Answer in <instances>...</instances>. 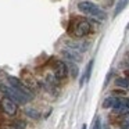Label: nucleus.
<instances>
[{
    "label": "nucleus",
    "mask_w": 129,
    "mask_h": 129,
    "mask_svg": "<svg viewBox=\"0 0 129 129\" xmlns=\"http://www.w3.org/2000/svg\"><path fill=\"white\" fill-rule=\"evenodd\" d=\"M78 9H79V11L83 13L85 15H89V17L96 18V20H99V21H104L107 18L106 11H103L100 7L96 6L92 2H81V3L78 4Z\"/></svg>",
    "instance_id": "1"
},
{
    "label": "nucleus",
    "mask_w": 129,
    "mask_h": 129,
    "mask_svg": "<svg viewBox=\"0 0 129 129\" xmlns=\"http://www.w3.org/2000/svg\"><path fill=\"white\" fill-rule=\"evenodd\" d=\"M0 92L3 93L4 96L10 97L11 100H14L17 104H25V103H28V101L31 100L28 96H25L24 93L15 90L14 87H11L10 85H9V86H6V85H0Z\"/></svg>",
    "instance_id": "2"
},
{
    "label": "nucleus",
    "mask_w": 129,
    "mask_h": 129,
    "mask_svg": "<svg viewBox=\"0 0 129 129\" xmlns=\"http://www.w3.org/2000/svg\"><path fill=\"white\" fill-rule=\"evenodd\" d=\"M90 31H92V25H90V22L86 20L78 21V22L75 24V26L72 28V34H74V36H76V38L86 36V35L90 34Z\"/></svg>",
    "instance_id": "3"
},
{
    "label": "nucleus",
    "mask_w": 129,
    "mask_h": 129,
    "mask_svg": "<svg viewBox=\"0 0 129 129\" xmlns=\"http://www.w3.org/2000/svg\"><path fill=\"white\" fill-rule=\"evenodd\" d=\"M9 83H10V86L11 87H14L15 90H18V92H21V93H24L25 96H28L29 99H32L34 96H32V90L29 89L28 86H26L24 82H21L18 78H15V76H9Z\"/></svg>",
    "instance_id": "4"
},
{
    "label": "nucleus",
    "mask_w": 129,
    "mask_h": 129,
    "mask_svg": "<svg viewBox=\"0 0 129 129\" xmlns=\"http://www.w3.org/2000/svg\"><path fill=\"white\" fill-rule=\"evenodd\" d=\"M0 106H2V110L6 112L7 115H15L18 111V107H17V103L14 100H11L10 97L4 96L0 101Z\"/></svg>",
    "instance_id": "5"
},
{
    "label": "nucleus",
    "mask_w": 129,
    "mask_h": 129,
    "mask_svg": "<svg viewBox=\"0 0 129 129\" xmlns=\"http://www.w3.org/2000/svg\"><path fill=\"white\" fill-rule=\"evenodd\" d=\"M54 75L58 79H64L68 75V67L64 61H56L54 62Z\"/></svg>",
    "instance_id": "6"
},
{
    "label": "nucleus",
    "mask_w": 129,
    "mask_h": 129,
    "mask_svg": "<svg viewBox=\"0 0 129 129\" xmlns=\"http://www.w3.org/2000/svg\"><path fill=\"white\" fill-rule=\"evenodd\" d=\"M22 82L32 90V92L39 89V83H38V81L34 78V75H32V74L26 72V71H24V72H22Z\"/></svg>",
    "instance_id": "7"
},
{
    "label": "nucleus",
    "mask_w": 129,
    "mask_h": 129,
    "mask_svg": "<svg viewBox=\"0 0 129 129\" xmlns=\"http://www.w3.org/2000/svg\"><path fill=\"white\" fill-rule=\"evenodd\" d=\"M62 57L67 60V62H76L81 60V56L78 54V51L75 50H62L61 51Z\"/></svg>",
    "instance_id": "8"
},
{
    "label": "nucleus",
    "mask_w": 129,
    "mask_h": 129,
    "mask_svg": "<svg viewBox=\"0 0 129 129\" xmlns=\"http://www.w3.org/2000/svg\"><path fill=\"white\" fill-rule=\"evenodd\" d=\"M118 101H119V97H115V96H110L106 100L103 101V107L104 108H117Z\"/></svg>",
    "instance_id": "9"
},
{
    "label": "nucleus",
    "mask_w": 129,
    "mask_h": 129,
    "mask_svg": "<svg viewBox=\"0 0 129 129\" xmlns=\"http://www.w3.org/2000/svg\"><path fill=\"white\" fill-rule=\"evenodd\" d=\"M128 3H129V0H118L117 6H115V10H114V15L121 14L125 10V7L128 6Z\"/></svg>",
    "instance_id": "10"
},
{
    "label": "nucleus",
    "mask_w": 129,
    "mask_h": 129,
    "mask_svg": "<svg viewBox=\"0 0 129 129\" xmlns=\"http://www.w3.org/2000/svg\"><path fill=\"white\" fill-rule=\"evenodd\" d=\"M92 67H93V61H90V62H89V65L86 67V70H85L83 76L81 78V86H83L85 82L89 81V78H90V72H92Z\"/></svg>",
    "instance_id": "11"
},
{
    "label": "nucleus",
    "mask_w": 129,
    "mask_h": 129,
    "mask_svg": "<svg viewBox=\"0 0 129 129\" xmlns=\"http://www.w3.org/2000/svg\"><path fill=\"white\" fill-rule=\"evenodd\" d=\"M115 85L118 87H122L123 90H129V79L128 78H117L115 79Z\"/></svg>",
    "instance_id": "12"
},
{
    "label": "nucleus",
    "mask_w": 129,
    "mask_h": 129,
    "mask_svg": "<svg viewBox=\"0 0 129 129\" xmlns=\"http://www.w3.org/2000/svg\"><path fill=\"white\" fill-rule=\"evenodd\" d=\"M25 114L28 115L29 118H35V119H39L40 118V112L38 111L36 108H34V107H28V108H25Z\"/></svg>",
    "instance_id": "13"
},
{
    "label": "nucleus",
    "mask_w": 129,
    "mask_h": 129,
    "mask_svg": "<svg viewBox=\"0 0 129 129\" xmlns=\"http://www.w3.org/2000/svg\"><path fill=\"white\" fill-rule=\"evenodd\" d=\"M67 67H68V70H70V72H71V75H72V78H76L78 76V67H76V64L75 62H67Z\"/></svg>",
    "instance_id": "14"
},
{
    "label": "nucleus",
    "mask_w": 129,
    "mask_h": 129,
    "mask_svg": "<svg viewBox=\"0 0 129 129\" xmlns=\"http://www.w3.org/2000/svg\"><path fill=\"white\" fill-rule=\"evenodd\" d=\"M0 129H20L18 128V125L14 122H3V123H0Z\"/></svg>",
    "instance_id": "15"
},
{
    "label": "nucleus",
    "mask_w": 129,
    "mask_h": 129,
    "mask_svg": "<svg viewBox=\"0 0 129 129\" xmlns=\"http://www.w3.org/2000/svg\"><path fill=\"white\" fill-rule=\"evenodd\" d=\"M93 129H101L100 118H96V119H94V123H93Z\"/></svg>",
    "instance_id": "16"
},
{
    "label": "nucleus",
    "mask_w": 129,
    "mask_h": 129,
    "mask_svg": "<svg viewBox=\"0 0 129 129\" xmlns=\"http://www.w3.org/2000/svg\"><path fill=\"white\" fill-rule=\"evenodd\" d=\"M112 94H121V96H123V94H125V92H123V90H122V92H119V90H114V92H112Z\"/></svg>",
    "instance_id": "17"
},
{
    "label": "nucleus",
    "mask_w": 129,
    "mask_h": 129,
    "mask_svg": "<svg viewBox=\"0 0 129 129\" xmlns=\"http://www.w3.org/2000/svg\"><path fill=\"white\" fill-rule=\"evenodd\" d=\"M123 129H129V122L125 123V126H123Z\"/></svg>",
    "instance_id": "18"
},
{
    "label": "nucleus",
    "mask_w": 129,
    "mask_h": 129,
    "mask_svg": "<svg viewBox=\"0 0 129 129\" xmlns=\"http://www.w3.org/2000/svg\"><path fill=\"white\" fill-rule=\"evenodd\" d=\"M126 110H129V99H128V101H126Z\"/></svg>",
    "instance_id": "19"
},
{
    "label": "nucleus",
    "mask_w": 129,
    "mask_h": 129,
    "mask_svg": "<svg viewBox=\"0 0 129 129\" xmlns=\"http://www.w3.org/2000/svg\"><path fill=\"white\" fill-rule=\"evenodd\" d=\"M82 129H86V125H83V126H82Z\"/></svg>",
    "instance_id": "20"
}]
</instances>
